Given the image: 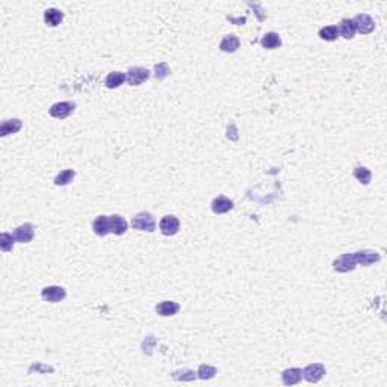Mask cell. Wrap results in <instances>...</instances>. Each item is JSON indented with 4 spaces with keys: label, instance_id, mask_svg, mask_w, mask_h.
Wrapping results in <instances>:
<instances>
[{
    "label": "cell",
    "instance_id": "cell-11",
    "mask_svg": "<svg viewBox=\"0 0 387 387\" xmlns=\"http://www.w3.org/2000/svg\"><path fill=\"white\" fill-rule=\"evenodd\" d=\"M109 230H110V233L117 234V236H121V234H124V233H126V230H127L126 219H124L123 216H120V215L109 216Z\"/></svg>",
    "mask_w": 387,
    "mask_h": 387
},
{
    "label": "cell",
    "instance_id": "cell-7",
    "mask_svg": "<svg viewBox=\"0 0 387 387\" xmlns=\"http://www.w3.org/2000/svg\"><path fill=\"white\" fill-rule=\"evenodd\" d=\"M325 375V368L321 363L309 365L306 369L302 370V377L306 378L309 383H317L321 381Z\"/></svg>",
    "mask_w": 387,
    "mask_h": 387
},
{
    "label": "cell",
    "instance_id": "cell-10",
    "mask_svg": "<svg viewBox=\"0 0 387 387\" xmlns=\"http://www.w3.org/2000/svg\"><path fill=\"white\" fill-rule=\"evenodd\" d=\"M14 238H16L17 242H21V244L31 242L34 239V226L26 223V224L17 227L16 231H14Z\"/></svg>",
    "mask_w": 387,
    "mask_h": 387
},
{
    "label": "cell",
    "instance_id": "cell-16",
    "mask_svg": "<svg viewBox=\"0 0 387 387\" xmlns=\"http://www.w3.org/2000/svg\"><path fill=\"white\" fill-rule=\"evenodd\" d=\"M241 46V41L236 35H227L223 41H221L219 49L226 53H234Z\"/></svg>",
    "mask_w": 387,
    "mask_h": 387
},
{
    "label": "cell",
    "instance_id": "cell-1",
    "mask_svg": "<svg viewBox=\"0 0 387 387\" xmlns=\"http://www.w3.org/2000/svg\"><path fill=\"white\" fill-rule=\"evenodd\" d=\"M132 227L141 231H155L156 221L155 216L148 212H140L132 218Z\"/></svg>",
    "mask_w": 387,
    "mask_h": 387
},
{
    "label": "cell",
    "instance_id": "cell-22",
    "mask_svg": "<svg viewBox=\"0 0 387 387\" xmlns=\"http://www.w3.org/2000/svg\"><path fill=\"white\" fill-rule=\"evenodd\" d=\"M319 36L324 41H334V39H337V36H339L337 26H325V27H322V29L319 31Z\"/></svg>",
    "mask_w": 387,
    "mask_h": 387
},
{
    "label": "cell",
    "instance_id": "cell-20",
    "mask_svg": "<svg viewBox=\"0 0 387 387\" xmlns=\"http://www.w3.org/2000/svg\"><path fill=\"white\" fill-rule=\"evenodd\" d=\"M337 29H339V34L345 38V39H351L354 38L355 35V27L352 24V20L350 18H345L340 21V24L337 26Z\"/></svg>",
    "mask_w": 387,
    "mask_h": 387
},
{
    "label": "cell",
    "instance_id": "cell-25",
    "mask_svg": "<svg viewBox=\"0 0 387 387\" xmlns=\"http://www.w3.org/2000/svg\"><path fill=\"white\" fill-rule=\"evenodd\" d=\"M198 378L201 380H211L216 375V368L213 366H209V365H201L198 368V372H197Z\"/></svg>",
    "mask_w": 387,
    "mask_h": 387
},
{
    "label": "cell",
    "instance_id": "cell-2",
    "mask_svg": "<svg viewBox=\"0 0 387 387\" xmlns=\"http://www.w3.org/2000/svg\"><path fill=\"white\" fill-rule=\"evenodd\" d=\"M355 266H357V262H355L354 254H351V253L342 254L333 262V268L337 272H350V271L355 269Z\"/></svg>",
    "mask_w": 387,
    "mask_h": 387
},
{
    "label": "cell",
    "instance_id": "cell-21",
    "mask_svg": "<svg viewBox=\"0 0 387 387\" xmlns=\"http://www.w3.org/2000/svg\"><path fill=\"white\" fill-rule=\"evenodd\" d=\"M62 18H64V14L58 9H54V8H50L44 12V21L52 27L58 26L62 21Z\"/></svg>",
    "mask_w": 387,
    "mask_h": 387
},
{
    "label": "cell",
    "instance_id": "cell-27",
    "mask_svg": "<svg viewBox=\"0 0 387 387\" xmlns=\"http://www.w3.org/2000/svg\"><path fill=\"white\" fill-rule=\"evenodd\" d=\"M14 239L16 238H12V234L9 233H2V236H0V246H2V250L5 253L11 251L12 250V246H14Z\"/></svg>",
    "mask_w": 387,
    "mask_h": 387
},
{
    "label": "cell",
    "instance_id": "cell-19",
    "mask_svg": "<svg viewBox=\"0 0 387 387\" xmlns=\"http://www.w3.org/2000/svg\"><path fill=\"white\" fill-rule=\"evenodd\" d=\"M127 80L126 74L124 73H120V71H112V73H109L107 77H106V87L110 88V89H114V88H118L120 85H123L124 82Z\"/></svg>",
    "mask_w": 387,
    "mask_h": 387
},
{
    "label": "cell",
    "instance_id": "cell-24",
    "mask_svg": "<svg viewBox=\"0 0 387 387\" xmlns=\"http://www.w3.org/2000/svg\"><path fill=\"white\" fill-rule=\"evenodd\" d=\"M74 178V171L73 170H65V171H61L56 178H54V185L56 186H65L70 182H73Z\"/></svg>",
    "mask_w": 387,
    "mask_h": 387
},
{
    "label": "cell",
    "instance_id": "cell-5",
    "mask_svg": "<svg viewBox=\"0 0 387 387\" xmlns=\"http://www.w3.org/2000/svg\"><path fill=\"white\" fill-rule=\"evenodd\" d=\"M126 77H127L129 85L138 87V85L144 84V82L150 77V71L147 70V68H142V67H135V68H130V70L127 71Z\"/></svg>",
    "mask_w": 387,
    "mask_h": 387
},
{
    "label": "cell",
    "instance_id": "cell-13",
    "mask_svg": "<svg viewBox=\"0 0 387 387\" xmlns=\"http://www.w3.org/2000/svg\"><path fill=\"white\" fill-rule=\"evenodd\" d=\"M92 230L97 236H106V234L110 231L109 230V216H105V215L97 216L92 223Z\"/></svg>",
    "mask_w": 387,
    "mask_h": 387
},
{
    "label": "cell",
    "instance_id": "cell-6",
    "mask_svg": "<svg viewBox=\"0 0 387 387\" xmlns=\"http://www.w3.org/2000/svg\"><path fill=\"white\" fill-rule=\"evenodd\" d=\"M354 257H355L357 265H362V266L374 265L381 259V256L374 250H360V251L354 253Z\"/></svg>",
    "mask_w": 387,
    "mask_h": 387
},
{
    "label": "cell",
    "instance_id": "cell-12",
    "mask_svg": "<svg viewBox=\"0 0 387 387\" xmlns=\"http://www.w3.org/2000/svg\"><path fill=\"white\" fill-rule=\"evenodd\" d=\"M302 378V370L298 369V368H290V369H286L283 374H281V380L286 386H294V384H298Z\"/></svg>",
    "mask_w": 387,
    "mask_h": 387
},
{
    "label": "cell",
    "instance_id": "cell-9",
    "mask_svg": "<svg viewBox=\"0 0 387 387\" xmlns=\"http://www.w3.org/2000/svg\"><path fill=\"white\" fill-rule=\"evenodd\" d=\"M74 103H70V102H61V103H54L52 107H50V115L54 117V118H67L70 115L73 110H74Z\"/></svg>",
    "mask_w": 387,
    "mask_h": 387
},
{
    "label": "cell",
    "instance_id": "cell-14",
    "mask_svg": "<svg viewBox=\"0 0 387 387\" xmlns=\"http://www.w3.org/2000/svg\"><path fill=\"white\" fill-rule=\"evenodd\" d=\"M233 209V201L229 200L227 197H216L212 201V211L215 213H227Z\"/></svg>",
    "mask_w": 387,
    "mask_h": 387
},
{
    "label": "cell",
    "instance_id": "cell-15",
    "mask_svg": "<svg viewBox=\"0 0 387 387\" xmlns=\"http://www.w3.org/2000/svg\"><path fill=\"white\" fill-rule=\"evenodd\" d=\"M180 310V306L174 301H162L156 306V312L160 316H173Z\"/></svg>",
    "mask_w": 387,
    "mask_h": 387
},
{
    "label": "cell",
    "instance_id": "cell-4",
    "mask_svg": "<svg viewBox=\"0 0 387 387\" xmlns=\"http://www.w3.org/2000/svg\"><path fill=\"white\" fill-rule=\"evenodd\" d=\"M178 227H180V223L174 215H165L159 223V229L165 236H174L178 231Z\"/></svg>",
    "mask_w": 387,
    "mask_h": 387
},
{
    "label": "cell",
    "instance_id": "cell-26",
    "mask_svg": "<svg viewBox=\"0 0 387 387\" xmlns=\"http://www.w3.org/2000/svg\"><path fill=\"white\" fill-rule=\"evenodd\" d=\"M197 374L195 372H192L189 369H185V370H177V372H173V378L174 380H182V381H192L195 380Z\"/></svg>",
    "mask_w": 387,
    "mask_h": 387
},
{
    "label": "cell",
    "instance_id": "cell-17",
    "mask_svg": "<svg viewBox=\"0 0 387 387\" xmlns=\"http://www.w3.org/2000/svg\"><path fill=\"white\" fill-rule=\"evenodd\" d=\"M21 129V121L17 118L12 120H6L3 121V124L0 126V136H8L11 133H17Z\"/></svg>",
    "mask_w": 387,
    "mask_h": 387
},
{
    "label": "cell",
    "instance_id": "cell-28",
    "mask_svg": "<svg viewBox=\"0 0 387 387\" xmlns=\"http://www.w3.org/2000/svg\"><path fill=\"white\" fill-rule=\"evenodd\" d=\"M168 74H170V67L165 64V62H160V64H158L155 67V76H156V79L162 80V79L167 77Z\"/></svg>",
    "mask_w": 387,
    "mask_h": 387
},
{
    "label": "cell",
    "instance_id": "cell-23",
    "mask_svg": "<svg viewBox=\"0 0 387 387\" xmlns=\"http://www.w3.org/2000/svg\"><path fill=\"white\" fill-rule=\"evenodd\" d=\"M354 177L362 185H369L370 178H372V174H370V171L366 167H357V168H354Z\"/></svg>",
    "mask_w": 387,
    "mask_h": 387
},
{
    "label": "cell",
    "instance_id": "cell-18",
    "mask_svg": "<svg viewBox=\"0 0 387 387\" xmlns=\"http://www.w3.org/2000/svg\"><path fill=\"white\" fill-rule=\"evenodd\" d=\"M262 46H264L265 49L268 50H274V49H279L281 46V38L279 34H274V32H269L266 34L264 38H262Z\"/></svg>",
    "mask_w": 387,
    "mask_h": 387
},
{
    "label": "cell",
    "instance_id": "cell-29",
    "mask_svg": "<svg viewBox=\"0 0 387 387\" xmlns=\"http://www.w3.org/2000/svg\"><path fill=\"white\" fill-rule=\"evenodd\" d=\"M230 21H233V23H236V24H242V23H245V17H242V18H229Z\"/></svg>",
    "mask_w": 387,
    "mask_h": 387
},
{
    "label": "cell",
    "instance_id": "cell-8",
    "mask_svg": "<svg viewBox=\"0 0 387 387\" xmlns=\"http://www.w3.org/2000/svg\"><path fill=\"white\" fill-rule=\"evenodd\" d=\"M67 292L64 287H59V286H49V287H44L43 292H41V297L43 299L49 301V302H59L65 298Z\"/></svg>",
    "mask_w": 387,
    "mask_h": 387
},
{
    "label": "cell",
    "instance_id": "cell-3",
    "mask_svg": "<svg viewBox=\"0 0 387 387\" xmlns=\"http://www.w3.org/2000/svg\"><path fill=\"white\" fill-rule=\"evenodd\" d=\"M352 24L355 27V32H360L365 35L370 34L375 29V23L368 16V14H358V16H355V18L352 20Z\"/></svg>",
    "mask_w": 387,
    "mask_h": 387
}]
</instances>
